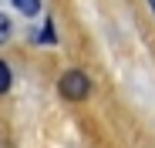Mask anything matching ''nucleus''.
<instances>
[{"mask_svg":"<svg viewBox=\"0 0 155 148\" xmlns=\"http://www.w3.org/2000/svg\"><path fill=\"white\" fill-rule=\"evenodd\" d=\"M10 81H14V78H10V64H7V61H0V94H7V91H10Z\"/></svg>","mask_w":155,"mask_h":148,"instance_id":"3","label":"nucleus"},{"mask_svg":"<svg viewBox=\"0 0 155 148\" xmlns=\"http://www.w3.org/2000/svg\"><path fill=\"white\" fill-rule=\"evenodd\" d=\"M37 40H41V44H58V37H54V24H51V20H44V27H41Z\"/></svg>","mask_w":155,"mask_h":148,"instance_id":"4","label":"nucleus"},{"mask_svg":"<svg viewBox=\"0 0 155 148\" xmlns=\"http://www.w3.org/2000/svg\"><path fill=\"white\" fill-rule=\"evenodd\" d=\"M10 4H14L24 17H37V14H41V0H10Z\"/></svg>","mask_w":155,"mask_h":148,"instance_id":"2","label":"nucleus"},{"mask_svg":"<svg viewBox=\"0 0 155 148\" xmlns=\"http://www.w3.org/2000/svg\"><path fill=\"white\" fill-rule=\"evenodd\" d=\"M58 91L68 98V101H84V98L91 94V81L84 71H64L58 78Z\"/></svg>","mask_w":155,"mask_h":148,"instance_id":"1","label":"nucleus"},{"mask_svg":"<svg viewBox=\"0 0 155 148\" xmlns=\"http://www.w3.org/2000/svg\"><path fill=\"white\" fill-rule=\"evenodd\" d=\"M10 40V20H7V14H0V44H7Z\"/></svg>","mask_w":155,"mask_h":148,"instance_id":"5","label":"nucleus"}]
</instances>
